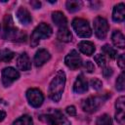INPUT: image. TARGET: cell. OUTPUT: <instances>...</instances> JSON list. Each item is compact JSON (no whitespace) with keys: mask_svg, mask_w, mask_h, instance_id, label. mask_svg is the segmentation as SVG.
Listing matches in <instances>:
<instances>
[{"mask_svg":"<svg viewBox=\"0 0 125 125\" xmlns=\"http://www.w3.org/2000/svg\"><path fill=\"white\" fill-rule=\"evenodd\" d=\"M12 125H33V120L29 115H22L15 120Z\"/></svg>","mask_w":125,"mask_h":125,"instance_id":"23","label":"cell"},{"mask_svg":"<svg viewBox=\"0 0 125 125\" xmlns=\"http://www.w3.org/2000/svg\"><path fill=\"white\" fill-rule=\"evenodd\" d=\"M52 20H53L54 23L57 26H59L60 28L66 27V25H67V20H66L65 16L60 11H56V12L52 13Z\"/></svg>","mask_w":125,"mask_h":125,"instance_id":"17","label":"cell"},{"mask_svg":"<svg viewBox=\"0 0 125 125\" xmlns=\"http://www.w3.org/2000/svg\"><path fill=\"white\" fill-rule=\"evenodd\" d=\"M125 19V6L123 3H119L114 6L112 12V20L115 22H121Z\"/></svg>","mask_w":125,"mask_h":125,"instance_id":"16","label":"cell"},{"mask_svg":"<svg viewBox=\"0 0 125 125\" xmlns=\"http://www.w3.org/2000/svg\"><path fill=\"white\" fill-rule=\"evenodd\" d=\"M110 97V95L106 94V95H102V96H92L87 98L86 100H84L81 104L82 109L86 112L92 113L95 112L96 110H98L104 104V102Z\"/></svg>","mask_w":125,"mask_h":125,"instance_id":"4","label":"cell"},{"mask_svg":"<svg viewBox=\"0 0 125 125\" xmlns=\"http://www.w3.org/2000/svg\"><path fill=\"white\" fill-rule=\"evenodd\" d=\"M65 110H66L67 114L70 115V116H75V115H76V108H75V106H73V105L67 106Z\"/></svg>","mask_w":125,"mask_h":125,"instance_id":"30","label":"cell"},{"mask_svg":"<svg viewBox=\"0 0 125 125\" xmlns=\"http://www.w3.org/2000/svg\"><path fill=\"white\" fill-rule=\"evenodd\" d=\"M83 67H84V69H85L87 72H89V73H91V72H93V71L95 70V66H94V64H93L90 61L85 62L84 64H83Z\"/></svg>","mask_w":125,"mask_h":125,"instance_id":"29","label":"cell"},{"mask_svg":"<svg viewBox=\"0 0 125 125\" xmlns=\"http://www.w3.org/2000/svg\"><path fill=\"white\" fill-rule=\"evenodd\" d=\"M115 85H116V89H117V91H123L124 90V88H125V82H124V73L122 72L119 76H118V78L116 79V83H115Z\"/></svg>","mask_w":125,"mask_h":125,"instance_id":"26","label":"cell"},{"mask_svg":"<svg viewBox=\"0 0 125 125\" xmlns=\"http://www.w3.org/2000/svg\"><path fill=\"white\" fill-rule=\"evenodd\" d=\"M50 58H51L50 53L46 49L42 48V49H39L36 52V54L34 56V61L33 62H34V64L37 67H39V66H42L45 62H47L50 60Z\"/></svg>","mask_w":125,"mask_h":125,"instance_id":"12","label":"cell"},{"mask_svg":"<svg viewBox=\"0 0 125 125\" xmlns=\"http://www.w3.org/2000/svg\"><path fill=\"white\" fill-rule=\"evenodd\" d=\"M30 5L34 8V9H39L41 7V3L39 1H31L30 2Z\"/></svg>","mask_w":125,"mask_h":125,"instance_id":"33","label":"cell"},{"mask_svg":"<svg viewBox=\"0 0 125 125\" xmlns=\"http://www.w3.org/2000/svg\"><path fill=\"white\" fill-rule=\"evenodd\" d=\"M78 48L81 53H83L84 55H87V56L93 55L96 50L95 45L90 41H81L78 44Z\"/></svg>","mask_w":125,"mask_h":125,"instance_id":"18","label":"cell"},{"mask_svg":"<svg viewBox=\"0 0 125 125\" xmlns=\"http://www.w3.org/2000/svg\"><path fill=\"white\" fill-rule=\"evenodd\" d=\"M5 117H6V112L3 110H0V122L3 121L5 119Z\"/></svg>","mask_w":125,"mask_h":125,"instance_id":"34","label":"cell"},{"mask_svg":"<svg viewBox=\"0 0 125 125\" xmlns=\"http://www.w3.org/2000/svg\"><path fill=\"white\" fill-rule=\"evenodd\" d=\"M112 73H113V70H112L111 67H108V66L107 67H104L103 74H104V77H109V76L112 75Z\"/></svg>","mask_w":125,"mask_h":125,"instance_id":"31","label":"cell"},{"mask_svg":"<svg viewBox=\"0 0 125 125\" xmlns=\"http://www.w3.org/2000/svg\"><path fill=\"white\" fill-rule=\"evenodd\" d=\"M96 125H113L112 119L108 114H103L96 120Z\"/></svg>","mask_w":125,"mask_h":125,"instance_id":"24","label":"cell"},{"mask_svg":"<svg viewBox=\"0 0 125 125\" xmlns=\"http://www.w3.org/2000/svg\"><path fill=\"white\" fill-rule=\"evenodd\" d=\"M20 78V73L14 67H5L2 70V83L4 87L11 86L16 80Z\"/></svg>","mask_w":125,"mask_h":125,"instance_id":"9","label":"cell"},{"mask_svg":"<svg viewBox=\"0 0 125 125\" xmlns=\"http://www.w3.org/2000/svg\"><path fill=\"white\" fill-rule=\"evenodd\" d=\"M111 40H112V43L114 44V46H116L120 49H123L125 47V38L121 31H119V30L113 31Z\"/></svg>","mask_w":125,"mask_h":125,"instance_id":"19","label":"cell"},{"mask_svg":"<svg viewBox=\"0 0 125 125\" xmlns=\"http://www.w3.org/2000/svg\"><path fill=\"white\" fill-rule=\"evenodd\" d=\"M94 31L99 39H104L108 32V22L103 17H97L94 20Z\"/></svg>","mask_w":125,"mask_h":125,"instance_id":"7","label":"cell"},{"mask_svg":"<svg viewBox=\"0 0 125 125\" xmlns=\"http://www.w3.org/2000/svg\"><path fill=\"white\" fill-rule=\"evenodd\" d=\"M88 89V83L83 74H79L73 84V92L76 94H83Z\"/></svg>","mask_w":125,"mask_h":125,"instance_id":"13","label":"cell"},{"mask_svg":"<svg viewBox=\"0 0 125 125\" xmlns=\"http://www.w3.org/2000/svg\"><path fill=\"white\" fill-rule=\"evenodd\" d=\"M39 118L49 125H70L69 120L59 109H52L48 113L40 115Z\"/></svg>","mask_w":125,"mask_h":125,"instance_id":"3","label":"cell"},{"mask_svg":"<svg viewBox=\"0 0 125 125\" xmlns=\"http://www.w3.org/2000/svg\"><path fill=\"white\" fill-rule=\"evenodd\" d=\"M72 27L79 37L88 38L92 35V29L90 27V24L85 19L75 18L72 21Z\"/></svg>","mask_w":125,"mask_h":125,"instance_id":"6","label":"cell"},{"mask_svg":"<svg viewBox=\"0 0 125 125\" xmlns=\"http://www.w3.org/2000/svg\"><path fill=\"white\" fill-rule=\"evenodd\" d=\"M17 18H18L19 21L21 24H24V25L29 24L31 22V21H32L31 16H30V13L24 7H20L18 9V11H17Z\"/></svg>","mask_w":125,"mask_h":125,"instance_id":"15","label":"cell"},{"mask_svg":"<svg viewBox=\"0 0 125 125\" xmlns=\"http://www.w3.org/2000/svg\"><path fill=\"white\" fill-rule=\"evenodd\" d=\"M65 84V73L62 70H59L52 79L49 86V97L54 102H59L62 98V94Z\"/></svg>","mask_w":125,"mask_h":125,"instance_id":"1","label":"cell"},{"mask_svg":"<svg viewBox=\"0 0 125 125\" xmlns=\"http://www.w3.org/2000/svg\"><path fill=\"white\" fill-rule=\"evenodd\" d=\"M15 57V53L9 49H1L0 50V62H8Z\"/></svg>","mask_w":125,"mask_h":125,"instance_id":"22","label":"cell"},{"mask_svg":"<svg viewBox=\"0 0 125 125\" xmlns=\"http://www.w3.org/2000/svg\"><path fill=\"white\" fill-rule=\"evenodd\" d=\"M117 64L119 65V67H120L122 70L124 69V64H125V63H124V55H123V54H121V55L117 58Z\"/></svg>","mask_w":125,"mask_h":125,"instance_id":"32","label":"cell"},{"mask_svg":"<svg viewBox=\"0 0 125 125\" xmlns=\"http://www.w3.org/2000/svg\"><path fill=\"white\" fill-rule=\"evenodd\" d=\"M52 28L49 24L45 22H41L39 25L35 27L30 37V45L31 47H36L41 39H47L52 35Z\"/></svg>","mask_w":125,"mask_h":125,"instance_id":"5","label":"cell"},{"mask_svg":"<svg viewBox=\"0 0 125 125\" xmlns=\"http://www.w3.org/2000/svg\"><path fill=\"white\" fill-rule=\"evenodd\" d=\"M103 52H104L105 55H107L108 58H110V59H114V58L116 57V55H117L116 50L113 49L112 47H110L109 45H104V46L103 47Z\"/></svg>","mask_w":125,"mask_h":125,"instance_id":"25","label":"cell"},{"mask_svg":"<svg viewBox=\"0 0 125 125\" xmlns=\"http://www.w3.org/2000/svg\"><path fill=\"white\" fill-rule=\"evenodd\" d=\"M94 60H95V62L98 63L99 66H101V67H104V66H105V59H104V55L98 54V55H96V56L94 57Z\"/></svg>","mask_w":125,"mask_h":125,"instance_id":"27","label":"cell"},{"mask_svg":"<svg viewBox=\"0 0 125 125\" xmlns=\"http://www.w3.org/2000/svg\"><path fill=\"white\" fill-rule=\"evenodd\" d=\"M17 66L22 71L29 70L31 67V62L26 53H21L17 59Z\"/></svg>","mask_w":125,"mask_h":125,"instance_id":"14","label":"cell"},{"mask_svg":"<svg viewBox=\"0 0 125 125\" xmlns=\"http://www.w3.org/2000/svg\"><path fill=\"white\" fill-rule=\"evenodd\" d=\"M65 7L68 12L73 13L82 8V2L79 0H68L65 3Z\"/></svg>","mask_w":125,"mask_h":125,"instance_id":"21","label":"cell"},{"mask_svg":"<svg viewBox=\"0 0 125 125\" xmlns=\"http://www.w3.org/2000/svg\"><path fill=\"white\" fill-rule=\"evenodd\" d=\"M90 85H91L92 88L95 89V90H100V89L103 87V83H102V81H101L100 79H98V78H93V79H91V81H90Z\"/></svg>","mask_w":125,"mask_h":125,"instance_id":"28","label":"cell"},{"mask_svg":"<svg viewBox=\"0 0 125 125\" xmlns=\"http://www.w3.org/2000/svg\"><path fill=\"white\" fill-rule=\"evenodd\" d=\"M64 62L68 68L74 70V69H77L78 67L81 66L82 60H81V57L78 55V53L75 50H71L66 55V57L64 59Z\"/></svg>","mask_w":125,"mask_h":125,"instance_id":"10","label":"cell"},{"mask_svg":"<svg viewBox=\"0 0 125 125\" xmlns=\"http://www.w3.org/2000/svg\"><path fill=\"white\" fill-rule=\"evenodd\" d=\"M124 97L121 96L119 97L116 102H115V107H116V112H115V119L116 121L123 125L124 124V120H125V114H124V109H125V105H124Z\"/></svg>","mask_w":125,"mask_h":125,"instance_id":"11","label":"cell"},{"mask_svg":"<svg viewBox=\"0 0 125 125\" xmlns=\"http://www.w3.org/2000/svg\"><path fill=\"white\" fill-rule=\"evenodd\" d=\"M57 37L60 41H62V42H69V41L72 40V34H71V32L69 31V29L67 27L60 28L58 30Z\"/></svg>","mask_w":125,"mask_h":125,"instance_id":"20","label":"cell"},{"mask_svg":"<svg viewBox=\"0 0 125 125\" xmlns=\"http://www.w3.org/2000/svg\"><path fill=\"white\" fill-rule=\"evenodd\" d=\"M3 37L7 40H12V41H24L25 40V35L14 25L13 19L10 15H6L4 18Z\"/></svg>","mask_w":125,"mask_h":125,"instance_id":"2","label":"cell"},{"mask_svg":"<svg viewBox=\"0 0 125 125\" xmlns=\"http://www.w3.org/2000/svg\"><path fill=\"white\" fill-rule=\"evenodd\" d=\"M26 99L29 104L33 107H39L44 101L43 93L37 88H30L26 92Z\"/></svg>","mask_w":125,"mask_h":125,"instance_id":"8","label":"cell"}]
</instances>
